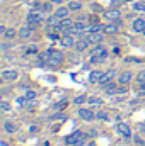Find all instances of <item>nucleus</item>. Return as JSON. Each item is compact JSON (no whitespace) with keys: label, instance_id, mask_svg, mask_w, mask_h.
Here are the masks:
<instances>
[{"label":"nucleus","instance_id":"obj_1","mask_svg":"<svg viewBox=\"0 0 145 146\" xmlns=\"http://www.w3.org/2000/svg\"><path fill=\"white\" fill-rule=\"evenodd\" d=\"M65 141H67V145H70V146H82L87 141V134H85L84 131L77 129V131H73L70 136H67Z\"/></svg>","mask_w":145,"mask_h":146},{"label":"nucleus","instance_id":"obj_2","mask_svg":"<svg viewBox=\"0 0 145 146\" xmlns=\"http://www.w3.org/2000/svg\"><path fill=\"white\" fill-rule=\"evenodd\" d=\"M44 21V14H43V10L39 12V10H31L29 14H28V17H26V24L28 26H39L41 22Z\"/></svg>","mask_w":145,"mask_h":146},{"label":"nucleus","instance_id":"obj_3","mask_svg":"<svg viewBox=\"0 0 145 146\" xmlns=\"http://www.w3.org/2000/svg\"><path fill=\"white\" fill-rule=\"evenodd\" d=\"M77 114H79V117H80L82 121H85V122H92L94 119H97V117H96V114H94V110L87 109V107H80Z\"/></svg>","mask_w":145,"mask_h":146},{"label":"nucleus","instance_id":"obj_4","mask_svg":"<svg viewBox=\"0 0 145 146\" xmlns=\"http://www.w3.org/2000/svg\"><path fill=\"white\" fill-rule=\"evenodd\" d=\"M34 31H36L34 26H28V24H26V26H22V27L19 29V37H21V39H29V37L34 34Z\"/></svg>","mask_w":145,"mask_h":146},{"label":"nucleus","instance_id":"obj_5","mask_svg":"<svg viewBox=\"0 0 145 146\" xmlns=\"http://www.w3.org/2000/svg\"><path fill=\"white\" fill-rule=\"evenodd\" d=\"M89 46H91V41L87 39V36H80L77 39V42H75V49L80 51V53H84Z\"/></svg>","mask_w":145,"mask_h":146},{"label":"nucleus","instance_id":"obj_6","mask_svg":"<svg viewBox=\"0 0 145 146\" xmlns=\"http://www.w3.org/2000/svg\"><path fill=\"white\" fill-rule=\"evenodd\" d=\"M63 60H65V54L60 51V49H55L53 51V54H51V58H50V65H62L63 63Z\"/></svg>","mask_w":145,"mask_h":146},{"label":"nucleus","instance_id":"obj_7","mask_svg":"<svg viewBox=\"0 0 145 146\" xmlns=\"http://www.w3.org/2000/svg\"><path fill=\"white\" fill-rule=\"evenodd\" d=\"M116 131H118V134L119 136H123V138H132V131H130V126L128 124H125V122H119L118 126H116Z\"/></svg>","mask_w":145,"mask_h":146},{"label":"nucleus","instance_id":"obj_8","mask_svg":"<svg viewBox=\"0 0 145 146\" xmlns=\"http://www.w3.org/2000/svg\"><path fill=\"white\" fill-rule=\"evenodd\" d=\"M132 29H133L135 33H145V19L137 17V19L132 22Z\"/></svg>","mask_w":145,"mask_h":146},{"label":"nucleus","instance_id":"obj_9","mask_svg":"<svg viewBox=\"0 0 145 146\" xmlns=\"http://www.w3.org/2000/svg\"><path fill=\"white\" fill-rule=\"evenodd\" d=\"M75 36H72V34H63V36L60 37V42H62V46H65V48H75V39H73Z\"/></svg>","mask_w":145,"mask_h":146},{"label":"nucleus","instance_id":"obj_10","mask_svg":"<svg viewBox=\"0 0 145 146\" xmlns=\"http://www.w3.org/2000/svg\"><path fill=\"white\" fill-rule=\"evenodd\" d=\"M0 76H2V80H5V82H14V80H17L19 73L15 72V70H3V72L0 73Z\"/></svg>","mask_w":145,"mask_h":146},{"label":"nucleus","instance_id":"obj_11","mask_svg":"<svg viewBox=\"0 0 145 146\" xmlns=\"http://www.w3.org/2000/svg\"><path fill=\"white\" fill-rule=\"evenodd\" d=\"M132 80H133L132 72H121L118 75V83H119V85H128Z\"/></svg>","mask_w":145,"mask_h":146},{"label":"nucleus","instance_id":"obj_12","mask_svg":"<svg viewBox=\"0 0 145 146\" xmlns=\"http://www.w3.org/2000/svg\"><path fill=\"white\" fill-rule=\"evenodd\" d=\"M68 14H70V9H68V7H63V5H60V7L53 12V15H55L56 19H60V21L65 19V17H68Z\"/></svg>","mask_w":145,"mask_h":146},{"label":"nucleus","instance_id":"obj_13","mask_svg":"<svg viewBox=\"0 0 145 146\" xmlns=\"http://www.w3.org/2000/svg\"><path fill=\"white\" fill-rule=\"evenodd\" d=\"M104 15L108 17L109 21H114V22H118V21L121 19V12H119L118 9H109V10L104 12Z\"/></svg>","mask_w":145,"mask_h":146},{"label":"nucleus","instance_id":"obj_14","mask_svg":"<svg viewBox=\"0 0 145 146\" xmlns=\"http://www.w3.org/2000/svg\"><path fill=\"white\" fill-rule=\"evenodd\" d=\"M92 53H94V54H97V56H99V58H101L103 61H104V60L108 58V49H106V48H104L103 44H96V46H94V51H92Z\"/></svg>","mask_w":145,"mask_h":146},{"label":"nucleus","instance_id":"obj_15","mask_svg":"<svg viewBox=\"0 0 145 146\" xmlns=\"http://www.w3.org/2000/svg\"><path fill=\"white\" fill-rule=\"evenodd\" d=\"M84 36H87V39L91 41V44H101L103 42V39H104V36L101 34V33H92V34H84Z\"/></svg>","mask_w":145,"mask_h":146},{"label":"nucleus","instance_id":"obj_16","mask_svg":"<svg viewBox=\"0 0 145 146\" xmlns=\"http://www.w3.org/2000/svg\"><path fill=\"white\" fill-rule=\"evenodd\" d=\"M103 75H104V72H101V70H94V72H91V75H89V82H91V83H101Z\"/></svg>","mask_w":145,"mask_h":146},{"label":"nucleus","instance_id":"obj_17","mask_svg":"<svg viewBox=\"0 0 145 146\" xmlns=\"http://www.w3.org/2000/svg\"><path fill=\"white\" fill-rule=\"evenodd\" d=\"M101 31H103V26H101V24H97V22H91V24H87L84 34H92V33H101Z\"/></svg>","mask_w":145,"mask_h":146},{"label":"nucleus","instance_id":"obj_18","mask_svg":"<svg viewBox=\"0 0 145 146\" xmlns=\"http://www.w3.org/2000/svg\"><path fill=\"white\" fill-rule=\"evenodd\" d=\"M114 75H116V72H114V70H108V72H104V75H103V80H101V83H99V85H106V83H109V82H113Z\"/></svg>","mask_w":145,"mask_h":146},{"label":"nucleus","instance_id":"obj_19","mask_svg":"<svg viewBox=\"0 0 145 146\" xmlns=\"http://www.w3.org/2000/svg\"><path fill=\"white\" fill-rule=\"evenodd\" d=\"M14 37H19V31H15L14 27H9V29H5V33H3V39H7V41H12Z\"/></svg>","mask_w":145,"mask_h":146},{"label":"nucleus","instance_id":"obj_20","mask_svg":"<svg viewBox=\"0 0 145 146\" xmlns=\"http://www.w3.org/2000/svg\"><path fill=\"white\" fill-rule=\"evenodd\" d=\"M3 131H5L7 134H14V133L17 131V126H15L12 121H5V122H3Z\"/></svg>","mask_w":145,"mask_h":146},{"label":"nucleus","instance_id":"obj_21","mask_svg":"<svg viewBox=\"0 0 145 146\" xmlns=\"http://www.w3.org/2000/svg\"><path fill=\"white\" fill-rule=\"evenodd\" d=\"M119 29H118V26L116 24H104L103 26V33L104 34H116Z\"/></svg>","mask_w":145,"mask_h":146},{"label":"nucleus","instance_id":"obj_22","mask_svg":"<svg viewBox=\"0 0 145 146\" xmlns=\"http://www.w3.org/2000/svg\"><path fill=\"white\" fill-rule=\"evenodd\" d=\"M67 7L70 9V12H79V10L82 9V2H79V0H70V2H67Z\"/></svg>","mask_w":145,"mask_h":146},{"label":"nucleus","instance_id":"obj_23","mask_svg":"<svg viewBox=\"0 0 145 146\" xmlns=\"http://www.w3.org/2000/svg\"><path fill=\"white\" fill-rule=\"evenodd\" d=\"M53 48H50V49H46V51H43L41 53V56H39V60L41 61H46V63H50V58H51V54H53Z\"/></svg>","mask_w":145,"mask_h":146},{"label":"nucleus","instance_id":"obj_24","mask_svg":"<svg viewBox=\"0 0 145 146\" xmlns=\"http://www.w3.org/2000/svg\"><path fill=\"white\" fill-rule=\"evenodd\" d=\"M103 88H104V92L109 95V94H116V88H118V87H116V83L109 82V83H106V85H103Z\"/></svg>","mask_w":145,"mask_h":146},{"label":"nucleus","instance_id":"obj_25","mask_svg":"<svg viewBox=\"0 0 145 146\" xmlns=\"http://www.w3.org/2000/svg\"><path fill=\"white\" fill-rule=\"evenodd\" d=\"M132 9H133L135 12H140V14H145V2H135V3L132 5Z\"/></svg>","mask_w":145,"mask_h":146},{"label":"nucleus","instance_id":"obj_26","mask_svg":"<svg viewBox=\"0 0 145 146\" xmlns=\"http://www.w3.org/2000/svg\"><path fill=\"white\" fill-rule=\"evenodd\" d=\"M87 102V97L85 95H77L75 99H73V104L75 106H82V104H85Z\"/></svg>","mask_w":145,"mask_h":146},{"label":"nucleus","instance_id":"obj_27","mask_svg":"<svg viewBox=\"0 0 145 146\" xmlns=\"http://www.w3.org/2000/svg\"><path fill=\"white\" fill-rule=\"evenodd\" d=\"M137 83H138V85H144L145 83V70L137 73Z\"/></svg>","mask_w":145,"mask_h":146},{"label":"nucleus","instance_id":"obj_28","mask_svg":"<svg viewBox=\"0 0 145 146\" xmlns=\"http://www.w3.org/2000/svg\"><path fill=\"white\" fill-rule=\"evenodd\" d=\"M96 117H97V119H101V121H108V119H109L108 112H104V110H99V112H96Z\"/></svg>","mask_w":145,"mask_h":146},{"label":"nucleus","instance_id":"obj_29","mask_svg":"<svg viewBox=\"0 0 145 146\" xmlns=\"http://www.w3.org/2000/svg\"><path fill=\"white\" fill-rule=\"evenodd\" d=\"M87 104H91V106H101V99H97V97H89V99H87Z\"/></svg>","mask_w":145,"mask_h":146},{"label":"nucleus","instance_id":"obj_30","mask_svg":"<svg viewBox=\"0 0 145 146\" xmlns=\"http://www.w3.org/2000/svg\"><path fill=\"white\" fill-rule=\"evenodd\" d=\"M24 97H26V100H34V99H36V92H34V90H28Z\"/></svg>","mask_w":145,"mask_h":146},{"label":"nucleus","instance_id":"obj_31","mask_svg":"<svg viewBox=\"0 0 145 146\" xmlns=\"http://www.w3.org/2000/svg\"><path fill=\"white\" fill-rule=\"evenodd\" d=\"M133 141H135V145H138V146H145V141L138 136V134H135V136H133Z\"/></svg>","mask_w":145,"mask_h":146},{"label":"nucleus","instance_id":"obj_32","mask_svg":"<svg viewBox=\"0 0 145 146\" xmlns=\"http://www.w3.org/2000/svg\"><path fill=\"white\" fill-rule=\"evenodd\" d=\"M51 5H53V3H51L50 0H48L46 3H43V5H41V9H43V12H50V10H51Z\"/></svg>","mask_w":145,"mask_h":146},{"label":"nucleus","instance_id":"obj_33","mask_svg":"<svg viewBox=\"0 0 145 146\" xmlns=\"http://www.w3.org/2000/svg\"><path fill=\"white\" fill-rule=\"evenodd\" d=\"M34 53H38V48H36V46H29V48L26 49V54H34Z\"/></svg>","mask_w":145,"mask_h":146},{"label":"nucleus","instance_id":"obj_34","mask_svg":"<svg viewBox=\"0 0 145 146\" xmlns=\"http://www.w3.org/2000/svg\"><path fill=\"white\" fill-rule=\"evenodd\" d=\"M0 107H2V110H3V112H9V110H10V106H9V102H5V100L0 104Z\"/></svg>","mask_w":145,"mask_h":146},{"label":"nucleus","instance_id":"obj_35","mask_svg":"<svg viewBox=\"0 0 145 146\" xmlns=\"http://www.w3.org/2000/svg\"><path fill=\"white\" fill-rule=\"evenodd\" d=\"M10 46H12L10 42H2V49H3V51H7V49H9Z\"/></svg>","mask_w":145,"mask_h":146},{"label":"nucleus","instance_id":"obj_36","mask_svg":"<svg viewBox=\"0 0 145 146\" xmlns=\"http://www.w3.org/2000/svg\"><path fill=\"white\" fill-rule=\"evenodd\" d=\"M65 115L63 114H55V115H51V119H63Z\"/></svg>","mask_w":145,"mask_h":146},{"label":"nucleus","instance_id":"obj_37","mask_svg":"<svg viewBox=\"0 0 145 146\" xmlns=\"http://www.w3.org/2000/svg\"><path fill=\"white\" fill-rule=\"evenodd\" d=\"M50 2H51V3H55V5H62L65 0H50Z\"/></svg>","mask_w":145,"mask_h":146},{"label":"nucleus","instance_id":"obj_38","mask_svg":"<svg viewBox=\"0 0 145 146\" xmlns=\"http://www.w3.org/2000/svg\"><path fill=\"white\" fill-rule=\"evenodd\" d=\"M48 37H50V39H55V41H56V39H58V34H53V33H51V34H48Z\"/></svg>","mask_w":145,"mask_h":146},{"label":"nucleus","instance_id":"obj_39","mask_svg":"<svg viewBox=\"0 0 145 146\" xmlns=\"http://www.w3.org/2000/svg\"><path fill=\"white\" fill-rule=\"evenodd\" d=\"M140 131H142V134H145V122L140 124Z\"/></svg>","mask_w":145,"mask_h":146},{"label":"nucleus","instance_id":"obj_40","mask_svg":"<svg viewBox=\"0 0 145 146\" xmlns=\"http://www.w3.org/2000/svg\"><path fill=\"white\" fill-rule=\"evenodd\" d=\"M140 88H142V90L145 92V83H144V85H140Z\"/></svg>","mask_w":145,"mask_h":146},{"label":"nucleus","instance_id":"obj_41","mask_svg":"<svg viewBox=\"0 0 145 146\" xmlns=\"http://www.w3.org/2000/svg\"><path fill=\"white\" fill-rule=\"evenodd\" d=\"M0 145H2V146H9V145H7V143H3V141H2V143H0Z\"/></svg>","mask_w":145,"mask_h":146},{"label":"nucleus","instance_id":"obj_42","mask_svg":"<svg viewBox=\"0 0 145 146\" xmlns=\"http://www.w3.org/2000/svg\"><path fill=\"white\" fill-rule=\"evenodd\" d=\"M65 2H70V0H65Z\"/></svg>","mask_w":145,"mask_h":146},{"label":"nucleus","instance_id":"obj_43","mask_svg":"<svg viewBox=\"0 0 145 146\" xmlns=\"http://www.w3.org/2000/svg\"><path fill=\"white\" fill-rule=\"evenodd\" d=\"M144 36H145V33H144Z\"/></svg>","mask_w":145,"mask_h":146}]
</instances>
